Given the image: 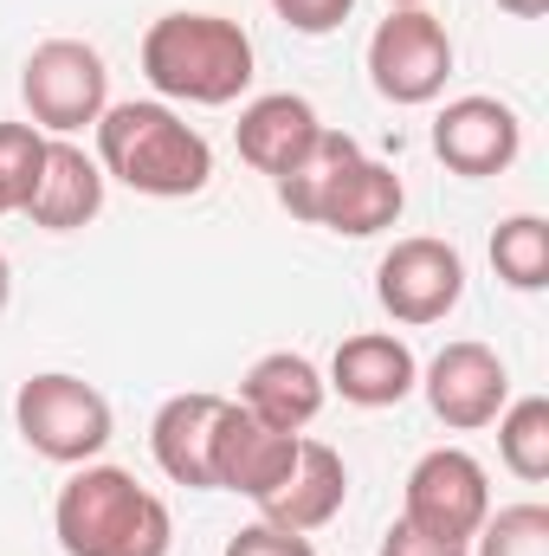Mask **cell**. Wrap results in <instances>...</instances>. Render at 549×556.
<instances>
[{"instance_id": "1", "label": "cell", "mask_w": 549, "mask_h": 556, "mask_svg": "<svg viewBox=\"0 0 549 556\" xmlns=\"http://www.w3.org/2000/svg\"><path fill=\"white\" fill-rule=\"evenodd\" d=\"M91 130H98V168L149 201H188L214 181V142L155 98L111 104Z\"/></svg>"}, {"instance_id": "2", "label": "cell", "mask_w": 549, "mask_h": 556, "mask_svg": "<svg viewBox=\"0 0 549 556\" xmlns=\"http://www.w3.org/2000/svg\"><path fill=\"white\" fill-rule=\"evenodd\" d=\"M142 78L175 104H240L253 91V39L227 13H162L142 33Z\"/></svg>"}, {"instance_id": "3", "label": "cell", "mask_w": 549, "mask_h": 556, "mask_svg": "<svg viewBox=\"0 0 549 556\" xmlns=\"http://www.w3.org/2000/svg\"><path fill=\"white\" fill-rule=\"evenodd\" d=\"M65 556H168L175 518L124 466H78L52 505Z\"/></svg>"}, {"instance_id": "4", "label": "cell", "mask_w": 549, "mask_h": 556, "mask_svg": "<svg viewBox=\"0 0 549 556\" xmlns=\"http://www.w3.org/2000/svg\"><path fill=\"white\" fill-rule=\"evenodd\" d=\"M13 427L20 440L39 453V459H59V466H91L104 446H111V402L104 389H91L85 376H65V369H46V376H26L20 395H13Z\"/></svg>"}, {"instance_id": "5", "label": "cell", "mask_w": 549, "mask_h": 556, "mask_svg": "<svg viewBox=\"0 0 549 556\" xmlns=\"http://www.w3.org/2000/svg\"><path fill=\"white\" fill-rule=\"evenodd\" d=\"M20 98L33 111V130H91L104 111H111V72H104V52L85 46V39H46L33 46L26 72H20Z\"/></svg>"}, {"instance_id": "6", "label": "cell", "mask_w": 549, "mask_h": 556, "mask_svg": "<svg viewBox=\"0 0 549 556\" xmlns=\"http://www.w3.org/2000/svg\"><path fill=\"white\" fill-rule=\"evenodd\" d=\"M452 78V39L426 7H388L369 33V85L388 104H433Z\"/></svg>"}, {"instance_id": "7", "label": "cell", "mask_w": 549, "mask_h": 556, "mask_svg": "<svg viewBox=\"0 0 549 556\" xmlns=\"http://www.w3.org/2000/svg\"><path fill=\"white\" fill-rule=\"evenodd\" d=\"M401 518L446 538V544H472L478 525L491 518V479L485 466L465 453V446H433L420 453L408 472V498H401Z\"/></svg>"}, {"instance_id": "8", "label": "cell", "mask_w": 549, "mask_h": 556, "mask_svg": "<svg viewBox=\"0 0 549 556\" xmlns=\"http://www.w3.org/2000/svg\"><path fill=\"white\" fill-rule=\"evenodd\" d=\"M375 298L395 324H439L459 311L465 298V260L459 247L433 240V233H413V240H395L375 266Z\"/></svg>"}, {"instance_id": "9", "label": "cell", "mask_w": 549, "mask_h": 556, "mask_svg": "<svg viewBox=\"0 0 549 556\" xmlns=\"http://www.w3.org/2000/svg\"><path fill=\"white\" fill-rule=\"evenodd\" d=\"M420 389H426V408L446 420L452 433H472V427H491V420L505 415V402H511V369H505V356H498L491 343L459 337V343H446V350L426 363Z\"/></svg>"}, {"instance_id": "10", "label": "cell", "mask_w": 549, "mask_h": 556, "mask_svg": "<svg viewBox=\"0 0 549 556\" xmlns=\"http://www.w3.org/2000/svg\"><path fill=\"white\" fill-rule=\"evenodd\" d=\"M524 149V124L511 104L498 98H452L439 117H433V155L452 168V175H505Z\"/></svg>"}, {"instance_id": "11", "label": "cell", "mask_w": 549, "mask_h": 556, "mask_svg": "<svg viewBox=\"0 0 549 556\" xmlns=\"http://www.w3.org/2000/svg\"><path fill=\"white\" fill-rule=\"evenodd\" d=\"M304 433H278L259 415H246L240 402H227L220 433H214V492H240V498H272L297 459Z\"/></svg>"}, {"instance_id": "12", "label": "cell", "mask_w": 549, "mask_h": 556, "mask_svg": "<svg viewBox=\"0 0 549 556\" xmlns=\"http://www.w3.org/2000/svg\"><path fill=\"white\" fill-rule=\"evenodd\" d=\"M220 415H227V395H168L155 420H149V446H155V466L188 485V492H214V433H220Z\"/></svg>"}, {"instance_id": "13", "label": "cell", "mask_w": 549, "mask_h": 556, "mask_svg": "<svg viewBox=\"0 0 549 556\" xmlns=\"http://www.w3.org/2000/svg\"><path fill=\"white\" fill-rule=\"evenodd\" d=\"M330 389L349 402V408H395L420 389V363L401 337L388 330H362V337H343L336 356H330Z\"/></svg>"}, {"instance_id": "14", "label": "cell", "mask_w": 549, "mask_h": 556, "mask_svg": "<svg viewBox=\"0 0 549 556\" xmlns=\"http://www.w3.org/2000/svg\"><path fill=\"white\" fill-rule=\"evenodd\" d=\"M343 498H349V466H343V453L330 446V440H297V459H291V472H284V485H278L272 498H259V511L284 525V531H323L336 511H343Z\"/></svg>"}, {"instance_id": "15", "label": "cell", "mask_w": 549, "mask_h": 556, "mask_svg": "<svg viewBox=\"0 0 549 556\" xmlns=\"http://www.w3.org/2000/svg\"><path fill=\"white\" fill-rule=\"evenodd\" d=\"M104 168L98 155H85L78 142H46V168H39V188L26 201V220L46 227V233H78L104 214Z\"/></svg>"}, {"instance_id": "16", "label": "cell", "mask_w": 549, "mask_h": 556, "mask_svg": "<svg viewBox=\"0 0 549 556\" xmlns=\"http://www.w3.org/2000/svg\"><path fill=\"white\" fill-rule=\"evenodd\" d=\"M323 395H330L323 369H317L310 356H297V350H272V356H259V363L246 369V382H240V408L259 415L266 427H278V433L310 427V420L323 415Z\"/></svg>"}, {"instance_id": "17", "label": "cell", "mask_w": 549, "mask_h": 556, "mask_svg": "<svg viewBox=\"0 0 549 556\" xmlns=\"http://www.w3.org/2000/svg\"><path fill=\"white\" fill-rule=\"evenodd\" d=\"M317 111H310V98H297V91H266V98H253L246 111H240V124H233V137H240V162H253L259 175H291L297 162H304V149L317 142Z\"/></svg>"}, {"instance_id": "18", "label": "cell", "mask_w": 549, "mask_h": 556, "mask_svg": "<svg viewBox=\"0 0 549 556\" xmlns=\"http://www.w3.org/2000/svg\"><path fill=\"white\" fill-rule=\"evenodd\" d=\"M401 207H408L401 175H395L388 162L362 155V162L330 188V201H323L317 227H330V233H343V240H369V233H388V227L401 220Z\"/></svg>"}, {"instance_id": "19", "label": "cell", "mask_w": 549, "mask_h": 556, "mask_svg": "<svg viewBox=\"0 0 549 556\" xmlns=\"http://www.w3.org/2000/svg\"><path fill=\"white\" fill-rule=\"evenodd\" d=\"M356 162H362V142L323 124V130H317V142L304 149V162H297L291 175H278V201H284L297 220H310V227H317V214H323L330 188H336V181H343Z\"/></svg>"}, {"instance_id": "20", "label": "cell", "mask_w": 549, "mask_h": 556, "mask_svg": "<svg viewBox=\"0 0 549 556\" xmlns=\"http://www.w3.org/2000/svg\"><path fill=\"white\" fill-rule=\"evenodd\" d=\"M491 266L511 291H544L549 285V220L544 214H511L491 233Z\"/></svg>"}, {"instance_id": "21", "label": "cell", "mask_w": 549, "mask_h": 556, "mask_svg": "<svg viewBox=\"0 0 549 556\" xmlns=\"http://www.w3.org/2000/svg\"><path fill=\"white\" fill-rule=\"evenodd\" d=\"M498 459L524 485H544L549 479V402L544 395L505 402V415H498Z\"/></svg>"}, {"instance_id": "22", "label": "cell", "mask_w": 549, "mask_h": 556, "mask_svg": "<svg viewBox=\"0 0 549 556\" xmlns=\"http://www.w3.org/2000/svg\"><path fill=\"white\" fill-rule=\"evenodd\" d=\"M478 556H549V511L544 505H505L478 525Z\"/></svg>"}, {"instance_id": "23", "label": "cell", "mask_w": 549, "mask_h": 556, "mask_svg": "<svg viewBox=\"0 0 549 556\" xmlns=\"http://www.w3.org/2000/svg\"><path fill=\"white\" fill-rule=\"evenodd\" d=\"M39 168H46V137L33 124H0V181L13 194V214H26V201L39 188Z\"/></svg>"}, {"instance_id": "24", "label": "cell", "mask_w": 549, "mask_h": 556, "mask_svg": "<svg viewBox=\"0 0 549 556\" xmlns=\"http://www.w3.org/2000/svg\"><path fill=\"white\" fill-rule=\"evenodd\" d=\"M227 556H317V544H310L304 531H284V525H272V518H259V525L233 531Z\"/></svg>"}, {"instance_id": "25", "label": "cell", "mask_w": 549, "mask_h": 556, "mask_svg": "<svg viewBox=\"0 0 549 556\" xmlns=\"http://www.w3.org/2000/svg\"><path fill=\"white\" fill-rule=\"evenodd\" d=\"M349 7H356V0H272L278 20H284L291 33H310V39H317V33H336V26L349 20Z\"/></svg>"}, {"instance_id": "26", "label": "cell", "mask_w": 549, "mask_h": 556, "mask_svg": "<svg viewBox=\"0 0 549 556\" xmlns=\"http://www.w3.org/2000/svg\"><path fill=\"white\" fill-rule=\"evenodd\" d=\"M382 556H465V544H446V538L420 531L408 518H395V525L382 531Z\"/></svg>"}, {"instance_id": "27", "label": "cell", "mask_w": 549, "mask_h": 556, "mask_svg": "<svg viewBox=\"0 0 549 556\" xmlns=\"http://www.w3.org/2000/svg\"><path fill=\"white\" fill-rule=\"evenodd\" d=\"M505 13H518V20H537V13H549V0H498Z\"/></svg>"}, {"instance_id": "28", "label": "cell", "mask_w": 549, "mask_h": 556, "mask_svg": "<svg viewBox=\"0 0 549 556\" xmlns=\"http://www.w3.org/2000/svg\"><path fill=\"white\" fill-rule=\"evenodd\" d=\"M7 298H13V266H7V253H0V311H7Z\"/></svg>"}, {"instance_id": "29", "label": "cell", "mask_w": 549, "mask_h": 556, "mask_svg": "<svg viewBox=\"0 0 549 556\" xmlns=\"http://www.w3.org/2000/svg\"><path fill=\"white\" fill-rule=\"evenodd\" d=\"M0 214H13V194H7V181H0Z\"/></svg>"}, {"instance_id": "30", "label": "cell", "mask_w": 549, "mask_h": 556, "mask_svg": "<svg viewBox=\"0 0 549 556\" xmlns=\"http://www.w3.org/2000/svg\"><path fill=\"white\" fill-rule=\"evenodd\" d=\"M388 7H426V0H388Z\"/></svg>"}]
</instances>
